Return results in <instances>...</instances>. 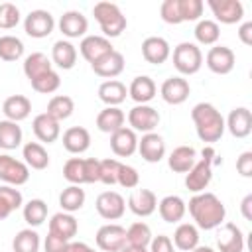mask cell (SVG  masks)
<instances>
[{"mask_svg":"<svg viewBox=\"0 0 252 252\" xmlns=\"http://www.w3.org/2000/svg\"><path fill=\"white\" fill-rule=\"evenodd\" d=\"M142 55L148 63L152 65H161L169 59L171 55V47L167 43L165 37H159V35H150L142 41Z\"/></svg>","mask_w":252,"mask_h":252,"instance_id":"d6986e66","label":"cell"},{"mask_svg":"<svg viewBox=\"0 0 252 252\" xmlns=\"http://www.w3.org/2000/svg\"><path fill=\"white\" fill-rule=\"evenodd\" d=\"M173 67L181 75H195L203 67V51L197 43L181 41L173 47Z\"/></svg>","mask_w":252,"mask_h":252,"instance_id":"8992f818","label":"cell"},{"mask_svg":"<svg viewBox=\"0 0 252 252\" xmlns=\"http://www.w3.org/2000/svg\"><path fill=\"white\" fill-rule=\"evenodd\" d=\"M236 171L242 177H252V152H242L236 158Z\"/></svg>","mask_w":252,"mask_h":252,"instance_id":"11a10c76","label":"cell"},{"mask_svg":"<svg viewBox=\"0 0 252 252\" xmlns=\"http://www.w3.org/2000/svg\"><path fill=\"white\" fill-rule=\"evenodd\" d=\"M144 161L148 163H158L165 156V142L158 132H148L138 138V150H136Z\"/></svg>","mask_w":252,"mask_h":252,"instance_id":"9a60e30c","label":"cell"},{"mask_svg":"<svg viewBox=\"0 0 252 252\" xmlns=\"http://www.w3.org/2000/svg\"><path fill=\"white\" fill-rule=\"evenodd\" d=\"M154 234H152V228L138 220V222H132L128 228H126V244H132V246H144L148 248L150 242H152Z\"/></svg>","mask_w":252,"mask_h":252,"instance_id":"ee69618b","label":"cell"},{"mask_svg":"<svg viewBox=\"0 0 252 252\" xmlns=\"http://www.w3.org/2000/svg\"><path fill=\"white\" fill-rule=\"evenodd\" d=\"M49 232L71 242L73 236H77V232H79V222H77V219L71 213L61 211V213H55L51 217V220H49Z\"/></svg>","mask_w":252,"mask_h":252,"instance_id":"f1b7e54d","label":"cell"},{"mask_svg":"<svg viewBox=\"0 0 252 252\" xmlns=\"http://www.w3.org/2000/svg\"><path fill=\"white\" fill-rule=\"evenodd\" d=\"M195 39L201 45H217L220 37V28L215 20H199L195 26Z\"/></svg>","mask_w":252,"mask_h":252,"instance_id":"b9f144b4","label":"cell"},{"mask_svg":"<svg viewBox=\"0 0 252 252\" xmlns=\"http://www.w3.org/2000/svg\"><path fill=\"white\" fill-rule=\"evenodd\" d=\"M238 39L244 45H252V22H244L238 28Z\"/></svg>","mask_w":252,"mask_h":252,"instance_id":"9f6ffc18","label":"cell"},{"mask_svg":"<svg viewBox=\"0 0 252 252\" xmlns=\"http://www.w3.org/2000/svg\"><path fill=\"white\" fill-rule=\"evenodd\" d=\"M85 199H87V195H85V189H81V185H69V187H65L61 191L59 205H61V209L65 213H71L73 215L75 211H81L83 209Z\"/></svg>","mask_w":252,"mask_h":252,"instance_id":"f35d334b","label":"cell"},{"mask_svg":"<svg viewBox=\"0 0 252 252\" xmlns=\"http://www.w3.org/2000/svg\"><path fill=\"white\" fill-rule=\"evenodd\" d=\"M203 10H205L203 0H179L181 22H199L203 16Z\"/></svg>","mask_w":252,"mask_h":252,"instance_id":"c3c4849f","label":"cell"},{"mask_svg":"<svg viewBox=\"0 0 252 252\" xmlns=\"http://www.w3.org/2000/svg\"><path fill=\"white\" fill-rule=\"evenodd\" d=\"M91 146V134L87 128L83 126H71L63 132V148L69 152V154H83L87 152Z\"/></svg>","mask_w":252,"mask_h":252,"instance_id":"83f0119b","label":"cell"},{"mask_svg":"<svg viewBox=\"0 0 252 252\" xmlns=\"http://www.w3.org/2000/svg\"><path fill=\"white\" fill-rule=\"evenodd\" d=\"M20 24V10L12 2H2L0 4V28L2 30H12Z\"/></svg>","mask_w":252,"mask_h":252,"instance_id":"681fc988","label":"cell"},{"mask_svg":"<svg viewBox=\"0 0 252 252\" xmlns=\"http://www.w3.org/2000/svg\"><path fill=\"white\" fill-rule=\"evenodd\" d=\"M20 207H24V197L20 189L12 185H0V220L8 219Z\"/></svg>","mask_w":252,"mask_h":252,"instance_id":"d590c367","label":"cell"},{"mask_svg":"<svg viewBox=\"0 0 252 252\" xmlns=\"http://www.w3.org/2000/svg\"><path fill=\"white\" fill-rule=\"evenodd\" d=\"M91 69L94 71V75L110 81L114 77H118L122 71H124V55L120 51H110L108 55H104L102 59H98L96 63L91 65Z\"/></svg>","mask_w":252,"mask_h":252,"instance_id":"cb8c5ba5","label":"cell"},{"mask_svg":"<svg viewBox=\"0 0 252 252\" xmlns=\"http://www.w3.org/2000/svg\"><path fill=\"white\" fill-rule=\"evenodd\" d=\"M159 16L165 24L177 26L181 24V16H179V0H163L159 6Z\"/></svg>","mask_w":252,"mask_h":252,"instance_id":"816d5d0a","label":"cell"},{"mask_svg":"<svg viewBox=\"0 0 252 252\" xmlns=\"http://www.w3.org/2000/svg\"><path fill=\"white\" fill-rule=\"evenodd\" d=\"M118 169H120L118 159H114V158L98 159V181L104 183V185H116Z\"/></svg>","mask_w":252,"mask_h":252,"instance_id":"7dc6e473","label":"cell"},{"mask_svg":"<svg viewBox=\"0 0 252 252\" xmlns=\"http://www.w3.org/2000/svg\"><path fill=\"white\" fill-rule=\"evenodd\" d=\"M219 252H244V234L234 222H222L217 228Z\"/></svg>","mask_w":252,"mask_h":252,"instance_id":"5bb4252c","label":"cell"},{"mask_svg":"<svg viewBox=\"0 0 252 252\" xmlns=\"http://www.w3.org/2000/svg\"><path fill=\"white\" fill-rule=\"evenodd\" d=\"M51 69H53L51 59H49L45 53H41V51H33V53H30V55L24 59V75H26L30 81L41 77L43 73H47V71H51Z\"/></svg>","mask_w":252,"mask_h":252,"instance_id":"8d00e7d4","label":"cell"},{"mask_svg":"<svg viewBox=\"0 0 252 252\" xmlns=\"http://www.w3.org/2000/svg\"><path fill=\"white\" fill-rule=\"evenodd\" d=\"M79 51L93 65L98 59H102L104 55H108L110 51H114V47H112L110 39H106L104 35H85L79 43Z\"/></svg>","mask_w":252,"mask_h":252,"instance_id":"e0dca14e","label":"cell"},{"mask_svg":"<svg viewBox=\"0 0 252 252\" xmlns=\"http://www.w3.org/2000/svg\"><path fill=\"white\" fill-rule=\"evenodd\" d=\"M69 244H71L69 240L47 232V236H45V240H43V250H45V252H69Z\"/></svg>","mask_w":252,"mask_h":252,"instance_id":"f5cc1de1","label":"cell"},{"mask_svg":"<svg viewBox=\"0 0 252 252\" xmlns=\"http://www.w3.org/2000/svg\"><path fill=\"white\" fill-rule=\"evenodd\" d=\"M32 83V89L35 91V93H41V94H51V93H55L59 87H61V77H59V73L57 71H47V73H43L41 77H37V79H33V81H30Z\"/></svg>","mask_w":252,"mask_h":252,"instance_id":"bcb514c9","label":"cell"},{"mask_svg":"<svg viewBox=\"0 0 252 252\" xmlns=\"http://www.w3.org/2000/svg\"><path fill=\"white\" fill-rule=\"evenodd\" d=\"M213 16L217 18V24H238L244 18V6L240 0H209L207 2Z\"/></svg>","mask_w":252,"mask_h":252,"instance_id":"4fadbf2b","label":"cell"},{"mask_svg":"<svg viewBox=\"0 0 252 252\" xmlns=\"http://www.w3.org/2000/svg\"><path fill=\"white\" fill-rule=\"evenodd\" d=\"M120 252H150L148 248H144V246H132V244H124L122 248H120Z\"/></svg>","mask_w":252,"mask_h":252,"instance_id":"91938a15","label":"cell"},{"mask_svg":"<svg viewBox=\"0 0 252 252\" xmlns=\"http://www.w3.org/2000/svg\"><path fill=\"white\" fill-rule=\"evenodd\" d=\"M32 130L35 134V138L39 140V144H53L57 142V138L61 136V126L55 118H51L49 114L41 112L33 118L32 122Z\"/></svg>","mask_w":252,"mask_h":252,"instance_id":"603a6c76","label":"cell"},{"mask_svg":"<svg viewBox=\"0 0 252 252\" xmlns=\"http://www.w3.org/2000/svg\"><path fill=\"white\" fill-rule=\"evenodd\" d=\"M171 242L175 248L183 252H191L195 246H199V228L193 222H179Z\"/></svg>","mask_w":252,"mask_h":252,"instance_id":"e575fe53","label":"cell"},{"mask_svg":"<svg viewBox=\"0 0 252 252\" xmlns=\"http://www.w3.org/2000/svg\"><path fill=\"white\" fill-rule=\"evenodd\" d=\"M22 215H24V220L30 224V228L32 226H39L47 219V203L43 199H32V201L24 203Z\"/></svg>","mask_w":252,"mask_h":252,"instance_id":"60d3db41","label":"cell"},{"mask_svg":"<svg viewBox=\"0 0 252 252\" xmlns=\"http://www.w3.org/2000/svg\"><path fill=\"white\" fill-rule=\"evenodd\" d=\"M191 118L195 124V132L199 136L201 142H205L207 146H213L215 142H219L224 134V118L222 114L217 110L215 104L211 102H199L193 106L191 110Z\"/></svg>","mask_w":252,"mask_h":252,"instance_id":"7a4b0ae2","label":"cell"},{"mask_svg":"<svg viewBox=\"0 0 252 252\" xmlns=\"http://www.w3.org/2000/svg\"><path fill=\"white\" fill-rule=\"evenodd\" d=\"M55 28V20L51 16V12L47 10H32L26 20H24V32L30 35V37H35V39H41V37H47Z\"/></svg>","mask_w":252,"mask_h":252,"instance_id":"8fae6325","label":"cell"},{"mask_svg":"<svg viewBox=\"0 0 252 252\" xmlns=\"http://www.w3.org/2000/svg\"><path fill=\"white\" fill-rule=\"evenodd\" d=\"M28 179L30 167L22 159H16L10 154H0V181H4V185L20 187L28 183Z\"/></svg>","mask_w":252,"mask_h":252,"instance_id":"52a82bcc","label":"cell"},{"mask_svg":"<svg viewBox=\"0 0 252 252\" xmlns=\"http://www.w3.org/2000/svg\"><path fill=\"white\" fill-rule=\"evenodd\" d=\"M93 16L98 22L100 32L106 39L118 37L128 26L126 16L122 14V10L114 2H96L93 8Z\"/></svg>","mask_w":252,"mask_h":252,"instance_id":"3957f363","label":"cell"},{"mask_svg":"<svg viewBox=\"0 0 252 252\" xmlns=\"http://www.w3.org/2000/svg\"><path fill=\"white\" fill-rule=\"evenodd\" d=\"M63 177L71 185H85L98 181V159L94 158H69L63 165Z\"/></svg>","mask_w":252,"mask_h":252,"instance_id":"5b68a950","label":"cell"},{"mask_svg":"<svg viewBox=\"0 0 252 252\" xmlns=\"http://www.w3.org/2000/svg\"><path fill=\"white\" fill-rule=\"evenodd\" d=\"M24 55V43L16 35H2L0 37V59L2 61H18Z\"/></svg>","mask_w":252,"mask_h":252,"instance_id":"f6af8a7d","label":"cell"},{"mask_svg":"<svg viewBox=\"0 0 252 252\" xmlns=\"http://www.w3.org/2000/svg\"><path fill=\"white\" fill-rule=\"evenodd\" d=\"M126 94H128L126 85L122 81H116V79L104 81L98 87V98L106 106H118V104H122L126 100Z\"/></svg>","mask_w":252,"mask_h":252,"instance_id":"836d02e7","label":"cell"},{"mask_svg":"<svg viewBox=\"0 0 252 252\" xmlns=\"http://www.w3.org/2000/svg\"><path fill=\"white\" fill-rule=\"evenodd\" d=\"M39 246H41V240L33 228H22L12 240L14 252H39Z\"/></svg>","mask_w":252,"mask_h":252,"instance_id":"7bdbcfd3","label":"cell"},{"mask_svg":"<svg viewBox=\"0 0 252 252\" xmlns=\"http://www.w3.org/2000/svg\"><path fill=\"white\" fill-rule=\"evenodd\" d=\"M205 63L215 75H228L234 69L236 55L226 45H213L205 55Z\"/></svg>","mask_w":252,"mask_h":252,"instance_id":"7c38bea8","label":"cell"},{"mask_svg":"<svg viewBox=\"0 0 252 252\" xmlns=\"http://www.w3.org/2000/svg\"><path fill=\"white\" fill-rule=\"evenodd\" d=\"M2 112H4L6 120L22 122L32 112V100L24 94H10L2 104Z\"/></svg>","mask_w":252,"mask_h":252,"instance_id":"4316f807","label":"cell"},{"mask_svg":"<svg viewBox=\"0 0 252 252\" xmlns=\"http://www.w3.org/2000/svg\"><path fill=\"white\" fill-rule=\"evenodd\" d=\"M22 158L30 169L41 171L49 165V154L43 148V144H39V142H26L22 148Z\"/></svg>","mask_w":252,"mask_h":252,"instance_id":"d6a6232c","label":"cell"},{"mask_svg":"<svg viewBox=\"0 0 252 252\" xmlns=\"http://www.w3.org/2000/svg\"><path fill=\"white\" fill-rule=\"evenodd\" d=\"M69 252H96V250H94V248H91L87 242L71 240V244H69Z\"/></svg>","mask_w":252,"mask_h":252,"instance_id":"680465c9","label":"cell"},{"mask_svg":"<svg viewBox=\"0 0 252 252\" xmlns=\"http://www.w3.org/2000/svg\"><path fill=\"white\" fill-rule=\"evenodd\" d=\"M128 209L136 217H150L158 209V197L150 189H134L128 197Z\"/></svg>","mask_w":252,"mask_h":252,"instance_id":"7402d4cb","label":"cell"},{"mask_svg":"<svg viewBox=\"0 0 252 252\" xmlns=\"http://www.w3.org/2000/svg\"><path fill=\"white\" fill-rule=\"evenodd\" d=\"M189 209L191 219L195 220V226L201 230H213L219 228L226 219L224 203L211 191L195 193L189 203H185Z\"/></svg>","mask_w":252,"mask_h":252,"instance_id":"6da1fadb","label":"cell"},{"mask_svg":"<svg viewBox=\"0 0 252 252\" xmlns=\"http://www.w3.org/2000/svg\"><path fill=\"white\" fill-rule=\"evenodd\" d=\"M148 250H150V252H175V246H173V242H171L169 236H165V234H158V236L152 238Z\"/></svg>","mask_w":252,"mask_h":252,"instance_id":"db71d44e","label":"cell"},{"mask_svg":"<svg viewBox=\"0 0 252 252\" xmlns=\"http://www.w3.org/2000/svg\"><path fill=\"white\" fill-rule=\"evenodd\" d=\"M73 110H75V102L69 94H55V96L49 98L45 114H49L51 118L61 122V120H67L73 114Z\"/></svg>","mask_w":252,"mask_h":252,"instance_id":"74e56055","label":"cell"},{"mask_svg":"<svg viewBox=\"0 0 252 252\" xmlns=\"http://www.w3.org/2000/svg\"><path fill=\"white\" fill-rule=\"evenodd\" d=\"M124 122H126V114L118 106H104L96 114V128L100 132H106V134H112V132L120 130L124 126Z\"/></svg>","mask_w":252,"mask_h":252,"instance_id":"4dcf8cb0","label":"cell"},{"mask_svg":"<svg viewBox=\"0 0 252 252\" xmlns=\"http://www.w3.org/2000/svg\"><path fill=\"white\" fill-rule=\"evenodd\" d=\"M51 63L57 65L59 69H73L77 63V47L67 41V39H59L53 43L51 47Z\"/></svg>","mask_w":252,"mask_h":252,"instance_id":"f546056e","label":"cell"},{"mask_svg":"<svg viewBox=\"0 0 252 252\" xmlns=\"http://www.w3.org/2000/svg\"><path fill=\"white\" fill-rule=\"evenodd\" d=\"M59 32L69 37V39H77V37H85L87 30H89V20L83 12L79 10H67L63 12V16L59 18Z\"/></svg>","mask_w":252,"mask_h":252,"instance_id":"2e32d148","label":"cell"},{"mask_svg":"<svg viewBox=\"0 0 252 252\" xmlns=\"http://www.w3.org/2000/svg\"><path fill=\"white\" fill-rule=\"evenodd\" d=\"M158 93V87L154 83L152 77L148 75H138L132 79L130 87H128V94L136 104H148Z\"/></svg>","mask_w":252,"mask_h":252,"instance_id":"484cf974","label":"cell"},{"mask_svg":"<svg viewBox=\"0 0 252 252\" xmlns=\"http://www.w3.org/2000/svg\"><path fill=\"white\" fill-rule=\"evenodd\" d=\"M195 161H197V152L191 146H177L167 158V165L175 173H187L195 165Z\"/></svg>","mask_w":252,"mask_h":252,"instance_id":"1f68e13d","label":"cell"},{"mask_svg":"<svg viewBox=\"0 0 252 252\" xmlns=\"http://www.w3.org/2000/svg\"><path fill=\"white\" fill-rule=\"evenodd\" d=\"M94 240L102 252H120V248L126 244V228L116 222L102 224L96 230Z\"/></svg>","mask_w":252,"mask_h":252,"instance_id":"30bf717a","label":"cell"},{"mask_svg":"<svg viewBox=\"0 0 252 252\" xmlns=\"http://www.w3.org/2000/svg\"><path fill=\"white\" fill-rule=\"evenodd\" d=\"M240 213L246 220H252V193H248L240 203Z\"/></svg>","mask_w":252,"mask_h":252,"instance_id":"6f0895ef","label":"cell"},{"mask_svg":"<svg viewBox=\"0 0 252 252\" xmlns=\"http://www.w3.org/2000/svg\"><path fill=\"white\" fill-rule=\"evenodd\" d=\"M224 128L234 136V138H246L252 132V114L246 106H236L228 112L224 120Z\"/></svg>","mask_w":252,"mask_h":252,"instance_id":"ffe728a7","label":"cell"},{"mask_svg":"<svg viewBox=\"0 0 252 252\" xmlns=\"http://www.w3.org/2000/svg\"><path fill=\"white\" fill-rule=\"evenodd\" d=\"M191 252H215V248H211V246H203V244H199V246H195Z\"/></svg>","mask_w":252,"mask_h":252,"instance_id":"94428289","label":"cell"},{"mask_svg":"<svg viewBox=\"0 0 252 252\" xmlns=\"http://www.w3.org/2000/svg\"><path fill=\"white\" fill-rule=\"evenodd\" d=\"M213 163H220V159H217L213 146H207L203 150V158L195 161V165L185 175V187L191 193H203L209 187L213 179Z\"/></svg>","mask_w":252,"mask_h":252,"instance_id":"277c9868","label":"cell"},{"mask_svg":"<svg viewBox=\"0 0 252 252\" xmlns=\"http://www.w3.org/2000/svg\"><path fill=\"white\" fill-rule=\"evenodd\" d=\"M116 183L124 189H136L138 183H140V173L136 167L132 165H126V163H120V169H118V179Z\"/></svg>","mask_w":252,"mask_h":252,"instance_id":"f907efd6","label":"cell"},{"mask_svg":"<svg viewBox=\"0 0 252 252\" xmlns=\"http://www.w3.org/2000/svg\"><path fill=\"white\" fill-rule=\"evenodd\" d=\"M22 128L18 126V122L12 120H0V148L2 150H16L22 144Z\"/></svg>","mask_w":252,"mask_h":252,"instance_id":"ab89813d","label":"cell"},{"mask_svg":"<svg viewBox=\"0 0 252 252\" xmlns=\"http://www.w3.org/2000/svg\"><path fill=\"white\" fill-rule=\"evenodd\" d=\"M128 128H132L134 132H154L159 124V112L150 104H136L128 110Z\"/></svg>","mask_w":252,"mask_h":252,"instance_id":"ba28073f","label":"cell"},{"mask_svg":"<svg viewBox=\"0 0 252 252\" xmlns=\"http://www.w3.org/2000/svg\"><path fill=\"white\" fill-rule=\"evenodd\" d=\"M158 213L161 217V220L173 224L183 220L185 213H187V205L179 195H165L159 203H158Z\"/></svg>","mask_w":252,"mask_h":252,"instance_id":"d4e9b609","label":"cell"},{"mask_svg":"<svg viewBox=\"0 0 252 252\" xmlns=\"http://www.w3.org/2000/svg\"><path fill=\"white\" fill-rule=\"evenodd\" d=\"M110 150L118 158H130L138 150V136L132 128L122 126L120 130L110 134Z\"/></svg>","mask_w":252,"mask_h":252,"instance_id":"44dd1931","label":"cell"},{"mask_svg":"<svg viewBox=\"0 0 252 252\" xmlns=\"http://www.w3.org/2000/svg\"><path fill=\"white\" fill-rule=\"evenodd\" d=\"M189 93H191V87H189V81L183 79V77H169L161 83L159 87V94L161 98L167 102V104H183L187 98H189Z\"/></svg>","mask_w":252,"mask_h":252,"instance_id":"ac0fdd59","label":"cell"},{"mask_svg":"<svg viewBox=\"0 0 252 252\" xmlns=\"http://www.w3.org/2000/svg\"><path fill=\"white\" fill-rule=\"evenodd\" d=\"M96 213L104 219V220H118L122 219V215L126 213V201L120 193L116 191H102L96 201H94Z\"/></svg>","mask_w":252,"mask_h":252,"instance_id":"9c48e42d","label":"cell"}]
</instances>
